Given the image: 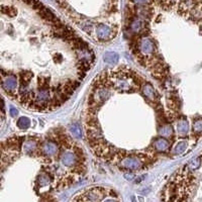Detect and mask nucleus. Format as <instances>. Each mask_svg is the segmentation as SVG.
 Returning <instances> with one entry per match:
<instances>
[{
	"label": "nucleus",
	"instance_id": "nucleus-1",
	"mask_svg": "<svg viewBox=\"0 0 202 202\" xmlns=\"http://www.w3.org/2000/svg\"><path fill=\"white\" fill-rule=\"evenodd\" d=\"M110 84L118 91H135L139 84L130 75L129 72H119L111 74Z\"/></svg>",
	"mask_w": 202,
	"mask_h": 202
},
{
	"label": "nucleus",
	"instance_id": "nucleus-2",
	"mask_svg": "<svg viewBox=\"0 0 202 202\" xmlns=\"http://www.w3.org/2000/svg\"><path fill=\"white\" fill-rule=\"evenodd\" d=\"M117 166L124 170L135 171L142 167V161L135 156H125L118 161Z\"/></svg>",
	"mask_w": 202,
	"mask_h": 202
},
{
	"label": "nucleus",
	"instance_id": "nucleus-3",
	"mask_svg": "<svg viewBox=\"0 0 202 202\" xmlns=\"http://www.w3.org/2000/svg\"><path fill=\"white\" fill-rule=\"evenodd\" d=\"M106 195V191L101 187H95L87 190L81 197H76L74 200H82V201H101L103 200Z\"/></svg>",
	"mask_w": 202,
	"mask_h": 202
},
{
	"label": "nucleus",
	"instance_id": "nucleus-4",
	"mask_svg": "<svg viewBox=\"0 0 202 202\" xmlns=\"http://www.w3.org/2000/svg\"><path fill=\"white\" fill-rule=\"evenodd\" d=\"M138 52L142 57H153L156 52V46L154 41L148 37H142L138 43Z\"/></svg>",
	"mask_w": 202,
	"mask_h": 202
},
{
	"label": "nucleus",
	"instance_id": "nucleus-5",
	"mask_svg": "<svg viewBox=\"0 0 202 202\" xmlns=\"http://www.w3.org/2000/svg\"><path fill=\"white\" fill-rule=\"evenodd\" d=\"M109 96H110V91H109V89L105 88V87L95 89L91 95L90 102L94 105L102 104Z\"/></svg>",
	"mask_w": 202,
	"mask_h": 202
},
{
	"label": "nucleus",
	"instance_id": "nucleus-6",
	"mask_svg": "<svg viewBox=\"0 0 202 202\" xmlns=\"http://www.w3.org/2000/svg\"><path fill=\"white\" fill-rule=\"evenodd\" d=\"M3 79H2V89L4 91H6L7 93H10V92H13L17 88V78L15 75L13 74H7L5 75L3 73Z\"/></svg>",
	"mask_w": 202,
	"mask_h": 202
},
{
	"label": "nucleus",
	"instance_id": "nucleus-7",
	"mask_svg": "<svg viewBox=\"0 0 202 202\" xmlns=\"http://www.w3.org/2000/svg\"><path fill=\"white\" fill-rule=\"evenodd\" d=\"M59 148L58 145L56 142H52V141H47L44 142L41 147L40 148V152L41 154L47 158H50V157H54L58 154Z\"/></svg>",
	"mask_w": 202,
	"mask_h": 202
},
{
	"label": "nucleus",
	"instance_id": "nucleus-8",
	"mask_svg": "<svg viewBox=\"0 0 202 202\" xmlns=\"http://www.w3.org/2000/svg\"><path fill=\"white\" fill-rule=\"evenodd\" d=\"M113 28L107 24H99L96 28L97 38L100 41H107L114 37Z\"/></svg>",
	"mask_w": 202,
	"mask_h": 202
},
{
	"label": "nucleus",
	"instance_id": "nucleus-9",
	"mask_svg": "<svg viewBox=\"0 0 202 202\" xmlns=\"http://www.w3.org/2000/svg\"><path fill=\"white\" fill-rule=\"evenodd\" d=\"M61 162L66 167H75L78 164V157L72 152H66L61 155Z\"/></svg>",
	"mask_w": 202,
	"mask_h": 202
},
{
	"label": "nucleus",
	"instance_id": "nucleus-10",
	"mask_svg": "<svg viewBox=\"0 0 202 202\" xmlns=\"http://www.w3.org/2000/svg\"><path fill=\"white\" fill-rule=\"evenodd\" d=\"M142 94H144V96L150 101L155 102V101L159 99L158 93H157L155 88H154L150 83H145V84H144V86L142 87Z\"/></svg>",
	"mask_w": 202,
	"mask_h": 202
},
{
	"label": "nucleus",
	"instance_id": "nucleus-11",
	"mask_svg": "<svg viewBox=\"0 0 202 202\" xmlns=\"http://www.w3.org/2000/svg\"><path fill=\"white\" fill-rule=\"evenodd\" d=\"M153 147L155 148L156 151L158 152H166L170 148V142L168 141L166 138L160 136V138H156L153 142Z\"/></svg>",
	"mask_w": 202,
	"mask_h": 202
},
{
	"label": "nucleus",
	"instance_id": "nucleus-12",
	"mask_svg": "<svg viewBox=\"0 0 202 202\" xmlns=\"http://www.w3.org/2000/svg\"><path fill=\"white\" fill-rule=\"evenodd\" d=\"M37 148H38L37 142L34 141V139H26L22 144L23 152H24V154H26V155H32L34 153H35Z\"/></svg>",
	"mask_w": 202,
	"mask_h": 202
},
{
	"label": "nucleus",
	"instance_id": "nucleus-13",
	"mask_svg": "<svg viewBox=\"0 0 202 202\" xmlns=\"http://www.w3.org/2000/svg\"><path fill=\"white\" fill-rule=\"evenodd\" d=\"M144 21L145 20L142 18H141V17H135L129 25L130 31H132V32H135V34L141 32L142 29L145 28V22Z\"/></svg>",
	"mask_w": 202,
	"mask_h": 202
},
{
	"label": "nucleus",
	"instance_id": "nucleus-14",
	"mask_svg": "<svg viewBox=\"0 0 202 202\" xmlns=\"http://www.w3.org/2000/svg\"><path fill=\"white\" fill-rule=\"evenodd\" d=\"M118 60H119V56L115 52H106L105 54L103 55V61H104L106 64L115 65L117 64Z\"/></svg>",
	"mask_w": 202,
	"mask_h": 202
},
{
	"label": "nucleus",
	"instance_id": "nucleus-15",
	"mask_svg": "<svg viewBox=\"0 0 202 202\" xmlns=\"http://www.w3.org/2000/svg\"><path fill=\"white\" fill-rule=\"evenodd\" d=\"M173 135H174V129L170 124H164V125H162L160 127V129H159L160 136L169 138H171V136H173Z\"/></svg>",
	"mask_w": 202,
	"mask_h": 202
},
{
	"label": "nucleus",
	"instance_id": "nucleus-16",
	"mask_svg": "<svg viewBox=\"0 0 202 202\" xmlns=\"http://www.w3.org/2000/svg\"><path fill=\"white\" fill-rule=\"evenodd\" d=\"M189 130V123L186 119H180L177 123V132L179 135H187Z\"/></svg>",
	"mask_w": 202,
	"mask_h": 202
},
{
	"label": "nucleus",
	"instance_id": "nucleus-17",
	"mask_svg": "<svg viewBox=\"0 0 202 202\" xmlns=\"http://www.w3.org/2000/svg\"><path fill=\"white\" fill-rule=\"evenodd\" d=\"M187 145H188V144H187V142L185 141L178 142L177 144L174 145L173 150H172V154H173V155H180V154L184 153L187 148Z\"/></svg>",
	"mask_w": 202,
	"mask_h": 202
},
{
	"label": "nucleus",
	"instance_id": "nucleus-18",
	"mask_svg": "<svg viewBox=\"0 0 202 202\" xmlns=\"http://www.w3.org/2000/svg\"><path fill=\"white\" fill-rule=\"evenodd\" d=\"M37 184H38V186L40 187H46V186L50 185V175H47L46 173H43L37 177Z\"/></svg>",
	"mask_w": 202,
	"mask_h": 202
},
{
	"label": "nucleus",
	"instance_id": "nucleus-19",
	"mask_svg": "<svg viewBox=\"0 0 202 202\" xmlns=\"http://www.w3.org/2000/svg\"><path fill=\"white\" fill-rule=\"evenodd\" d=\"M70 132H72V135L75 136L77 138H82V129H81V126L79 125L78 123L74 122L70 125Z\"/></svg>",
	"mask_w": 202,
	"mask_h": 202
},
{
	"label": "nucleus",
	"instance_id": "nucleus-20",
	"mask_svg": "<svg viewBox=\"0 0 202 202\" xmlns=\"http://www.w3.org/2000/svg\"><path fill=\"white\" fill-rule=\"evenodd\" d=\"M17 126L19 127L20 129H28L29 126H31V120L28 119V117H20L17 120Z\"/></svg>",
	"mask_w": 202,
	"mask_h": 202
},
{
	"label": "nucleus",
	"instance_id": "nucleus-21",
	"mask_svg": "<svg viewBox=\"0 0 202 202\" xmlns=\"http://www.w3.org/2000/svg\"><path fill=\"white\" fill-rule=\"evenodd\" d=\"M200 164H201L200 158H196V159L191 160V161L188 163V165L186 166V168L188 169V170H191V171L197 170V169L200 167Z\"/></svg>",
	"mask_w": 202,
	"mask_h": 202
},
{
	"label": "nucleus",
	"instance_id": "nucleus-22",
	"mask_svg": "<svg viewBox=\"0 0 202 202\" xmlns=\"http://www.w3.org/2000/svg\"><path fill=\"white\" fill-rule=\"evenodd\" d=\"M193 132L196 135H201L202 133V119H197L193 123Z\"/></svg>",
	"mask_w": 202,
	"mask_h": 202
},
{
	"label": "nucleus",
	"instance_id": "nucleus-23",
	"mask_svg": "<svg viewBox=\"0 0 202 202\" xmlns=\"http://www.w3.org/2000/svg\"><path fill=\"white\" fill-rule=\"evenodd\" d=\"M9 113L12 117H16L17 114H18V110H17L16 108L14 107H10V110H9Z\"/></svg>",
	"mask_w": 202,
	"mask_h": 202
},
{
	"label": "nucleus",
	"instance_id": "nucleus-24",
	"mask_svg": "<svg viewBox=\"0 0 202 202\" xmlns=\"http://www.w3.org/2000/svg\"><path fill=\"white\" fill-rule=\"evenodd\" d=\"M133 175L132 174H124V178H125L126 180H129V181H132V180H133Z\"/></svg>",
	"mask_w": 202,
	"mask_h": 202
}]
</instances>
